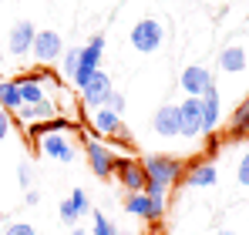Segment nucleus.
Instances as JSON below:
<instances>
[{"label":"nucleus","instance_id":"1","mask_svg":"<svg viewBox=\"0 0 249 235\" xmlns=\"http://www.w3.org/2000/svg\"><path fill=\"white\" fill-rule=\"evenodd\" d=\"M142 165H145L148 185H159V188H165V192L172 185H178L182 175H185L182 161H178V158H168V155H148V158H142Z\"/></svg>","mask_w":249,"mask_h":235},{"label":"nucleus","instance_id":"2","mask_svg":"<svg viewBox=\"0 0 249 235\" xmlns=\"http://www.w3.org/2000/svg\"><path fill=\"white\" fill-rule=\"evenodd\" d=\"M124 212H131L138 218H148V222H159L165 215V198H152V195H145V192H128Z\"/></svg>","mask_w":249,"mask_h":235},{"label":"nucleus","instance_id":"3","mask_svg":"<svg viewBox=\"0 0 249 235\" xmlns=\"http://www.w3.org/2000/svg\"><path fill=\"white\" fill-rule=\"evenodd\" d=\"M162 37H165V27L159 20H138L131 31V47L138 54H152V50H159Z\"/></svg>","mask_w":249,"mask_h":235},{"label":"nucleus","instance_id":"4","mask_svg":"<svg viewBox=\"0 0 249 235\" xmlns=\"http://www.w3.org/2000/svg\"><path fill=\"white\" fill-rule=\"evenodd\" d=\"M84 155H88V165H91V171H94L98 178H111V175H115V158L118 155H115L108 145L88 138V141H84Z\"/></svg>","mask_w":249,"mask_h":235},{"label":"nucleus","instance_id":"5","mask_svg":"<svg viewBox=\"0 0 249 235\" xmlns=\"http://www.w3.org/2000/svg\"><path fill=\"white\" fill-rule=\"evenodd\" d=\"M178 118H182V134H185V138H199V134H206L202 98H185V101L178 104Z\"/></svg>","mask_w":249,"mask_h":235},{"label":"nucleus","instance_id":"6","mask_svg":"<svg viewBox=\"0 0 249 235\" xmlns=\"http://www.w3.org/2000/svg\"><path fill=\"white\" fill-rule=\"evenodd\" d=\"M115 175L128 192H145L148 178H145V165L138 158H115Z\"/></svg>","mask_w":249,"mask_h":235},{"label":"nucleus","instance_id":"7","mask_svg":"<svg viewBox=\"0 0 249 235\" xmlns=\"http://www.w3.org/2000/svg\"><path fill=\"white\" fill-rule=\"evenodd\" d=\"M101 50H105V37H101V34H94V37L88 40V47H81V61H78V74H74V84H78V87H84L88 78L98 71Z\"/></svg>","mask_w":249,"mask_h":235},{"label":"nucleus","instance_id":"8","mask_svg":"<svg viewBox=\"0 0 249 235\" xmlns=\"http://www.w3.org/2000/svg\"><path fill=\"white\" fill-rule=\"evenodd\" d=\"M115 87H111V78L105 74V71H94L88 84L81 87V98L88 108H105V101H108V94H111Z\"/></svg>","mask_w":249,"mask_h":235},{"label":"nucleus","instance_id":"9","mask_svg":"<svg viewBox=\"0 0 249 235\" xmlns=\"http://www.w3.org/2000/svg\"><path fill=\"white\" fill-rule=\"evenodd\" d=\"M178 84L185 87V94H189V98H202L209 87H215V84H212V74H209V67H202V64L185 67V71H182V78H178Z\"/></svg>","mask_w":249,"mask_h":235},{"label":"nucleus","instance_id":"10","mask_svg":"<svg viewBox=\"0 0 249 235\" xmlns=\"http://www.w3.org/2000/svg\"><path fill=\"white\" fill-rule=\"evenodd\" d=\"M61 37L54 34V31H37V37L31 44V54L37 57V64H51V61H57L61 57Z\"/></svg>","mask_w":249,"mask_h":235},{"label":"nucleus","instance_id":"11","mask_svg":"<svg viewBox=\"0 0 249 235\" xmlns=\"http://www.w3.org/2000/svg\"><path fill=\"white\" fill-rule=\"evenodd\" d=\"M41 151L47 158H54V161H61V165L74 161V145H71V138H64V131H57V134H44V138H41Z\"/></svg>","mask_w":249,"mask_h":235},{"label":"nucleus","instance_id":"12","mask_svg":"<svg viewBox=\"0 0 249 235\" xmlns=\"http://www.w3.org/2000/svg\"><path fill=\"white\" fill-rule=\"evenodd\" d=\"M152 128L162 134V138H175V134H182V118H178V104H162L159 111H155V121H152Z\"/></svg>","mask_w":249,"mask_h":235},{"label":"nucleus","instance_id":"13","mask_svg":"<svg viewBox=\"0 0 249 235\" xmlns=\"http://www.w3.org/2000/svg\"><path fill=\"white\" fill-rule=\"evenodd\" d=\"M14 115H17L24 124H27V128H31V124H41V121L57 118V104H54L51 98H44V101H37V104H20Z\"/></svg>","mask_w":249,"mask_h":235},{"label":"nucleus","instance_id":"14","mask_svg":"<svg viewBox=\"0 0 249 235\" xmlns=\"http://www.w3.org/2000/svg\"><path fill=\"white\" fill-rule=\"evenodd\" d=\"M185 185H192V188H209V185H215L219 182V171H215V165L212 161H196V165H189L185 168Z\"/></svg>","mask_w":249,"mask_h":235},{"label":"nucleus","instance_id":"15","mask_svg":"<svg viewBox=\"0 0 249 235\" xmlns=\"http://www.w3.org/2000/svg\"><path fill=\"white\" fill-rule=\"evenodd\" d=\"M34 37H37L34 24H31V20H17V24L10 27V54H27L31 44H34Z\"/></svg>","mask_w":249,"mask_h":235},{"label":"nucleus","instance_id":"16","mask_svg":"<svg viewBox=\"0 0 249 235\" xmlns=\"http://www.w3.org/2000/svg\"><path fill=\"white\" fill-rule=\"evenodd\" d=\"M17 87H20V104H37V101H44V84H41L37 74L17 78Z\"/></svg>","mask_w":249,"mask_h":235},{"label":"nucleus","instance_id":"17","mask_svg":"<svg viewBox=\"0 0 249 235\" xmlns=\"http://www.w3.org/2000/svg\"><path fill=\"white\" fill-rule=\"evenodd\" d=\"M219 67H222V71H229V74H239V71L246 67V50H243L239 44L226 47V50L219 54Z\"/></svg>","mask_w":249,"mask_h":235},{"label":"nucleus","instance_id":"18","mask_svg":"<svg viewBox=\"0 0 249 235\" xmlns=\"http://www.w3.org/2000/svg\"><path fill=\"white\" fill-rule=\"evenodd\" d=\"M94 128H98L101 134H124L122 115H115V111H108V108H98V111H94Z\"/></svg>","mask_w":249,"mask_h":235},{"label":"nucleus","instance_id":"19","mask_svg":"<svg viewBox=\"0 0 249 235\" xmlns=\"http://www.w3.org/2000/svg\"><path fill=\"white\" fill-rule=\"evenodd\" d=\"M57 131H74V124L68 121V118H51V121H41V124H31L27 128V134L31 138H44V134H57Z\"/></svg>","mask_w":249,"mask_h":235},{"label":"nucleus","instance_id":"20","mask_svg":"<svg viewBox=\"0 0 249 235\" xmlns=\"http://www.w3.org/2000/svg\"><path fill=\"white\" fill-rule=\"evenodd\" d=\"M219 91L215 87H209L206 94H202V118H206V131H212L215 124H219Z\"/></svg>","mask_w":249,"mask_h":235},{"label":"nucleus","instance_id":"21","mask_svg":"<svg viewBox=\"0 0 249 235\" xmlns=\"http://www.w3.org/2000/svg\"><path fill=\"white\" fill-rule=\"evenodd\" d=\"M0 108L3 111H17L20 108V87H17V81H0Z\"/></svg>","mask_w":249,"mask_h":235},{"label":"nucleus","instance_id":"22","mask_svg":"<svg viewBox=\"0 0 249 235\" xmlns=\"http://www.w3.org/2000/svg\"><path fill=\"white\" fill-rule=\"evenodd\" d=\"M232 131L236 134H249V98L236 108V115H232Z\"/></svg>","mask_w":249,"mask_h":235},{"label":"nucleus","instance_id":"23","mask_svg":"<svg viewBox=\"0 0 249 235\" xmlns=\"http://www.w3.org/2000/svg\"><path fill=\"white\" fill-rule=\"evenodd\" d=\"M91 218H94V235H118V229L111 225V218H105L101 212H94Z\"/></svg>","mask_w":249,"mask_h":235},{"label":"nucleus","instance_id":"24","mask_svg":"<svg viewBox=\"0 0 249 235\" xmlns=\"http://www.w3.org/2000/svg\"><path fill=\"white\" fill-rule=\"evenodd\" d=\"M71 201H74L78 215H88V212H91V198H88V192H84V188H74V192H71Z\"/></svg>","mask_w":249,"mask_h":235},{"label":"nucleus","instance_id":"25","mask_svg":"<svg viewBox=\"0 0 249 235\" xmlns=\"http://www.w3.org/2000/svg\"><path fill=\"white\" fill-rule=\"evenodd\" d=\"M78 61H81V50H68L64 54V74L74 81V74H78Z\"/></svg>","mask_w":249,"mask_h":235},{"label":"nucleus","instance_id":"26","mask_svg":"<svg viewBox=\"0 0 249 235\" xmlns=\"http://www.w3.org/2000/svg\"><path fill=\"white\" fill-rule=\"evenodd\" d=\"M105 108H108V111H115V115H122V111H124V94H122V91H111V94H108V101H105Z\"/></svg>","mask_w":249,"mask_h":235},{"label":"nucleus","instance_id":"27","mask_svg":"<svg viewBox=\"0 0 249 235\" xmlns=\"http://www.w3.org/2000/svg\"><path fill=\"white\" fill-rule=\"evenodd\" d=\"M236 178H239V185H243V188H249V155H243L239 168H236Z\"/></svg>","mask_w":249,"mask_h":235},{"label":"nucleus","instance_id":"28","mask_svg":"<svg viewBox=\"0 0 249 235\" xmlns=\"http://www.w3.org/2000/svg\"><path fill=\"white\" fill-rule=\"evenodd\" d=\"M3 235H37V232H34L31 225H24V222H17V225H10V229H7Z\"/></svg>","mask_w":249,"mask_h":235},{"label":"nucleus","instance_id":"29","mask_svg":"<svg viewBox=\"0 0 249 235\" xmlns=\"http://www.w3.org/2000/svg\"><path fill=\"white\" fill-rule=\"evenodd\" d=\"M7 131H10V115H7V111L0 108V141L7 138Z\"/></svg>","mask_w":249,"mask_h":235},{"label":"nucleus","instance_id":"30","mask_svg":"<svg viewBox=\"0 0 249 235\" xmlns=\"http://www.w3.org/2000/svg\"><path fill=\"white\" fill-rule=\"evenodd\" d=\"M17 178H20V185H31V165H20L17 168Z\"/></svg>","mask_w":249,"mask_h":235},{"label":"nucleus","instance_id":"31","mask_svg":"<svg viewBox=\"0 0 249 235\" xmlns=\"http://www.w3.org/2000/svg\"><path fill=\"white\" fill-rule=\"evenodd\" d=\"M41 201V192H27V205H37Z\"/></svg>","mask_w":249,"mask_h":235},{"label":"nucleus","instance_id":"32","mask_svg":"<svg viewBox=\"0 0 249 235\" xmlns=\"http://www.w3.org/2000/svg\"><path fill=\"white\" fill-rule=\"evenodd\" d=\"M71 235H88V232H84V229H74V232H71Z\"/></svg>","mask_w":249,"mask_h":235},{"label":"nucleus","instance_id":"33","mask_svg":"<svg viewBox=\"0 0 249 235\" xmlns=\"http://www.w3.org/2000/svg\"><path fill=\"white\" fill-rule=\"evenodd\" d=\"M219 235H236V232H226V229H222V232H219Z\"/></svg>","mask_w":249,"mask_h":235},{"label":"nucleus","instance_id":"34","mask_svg":"<svg viewBox=\"0 0 249 235\" xmlns=\"http://www.w3.org/2000/svg\"><path fill=\"white\" fill-rule=\"evenodd\" d=\"M128 235H138V232H128Z\"/></svg>","mask_w":249,"mask_h":235},{"label":"nucleus","instance_id":"35","mask_svg":"<svg viewBox=\"0 0 249 235\" xmlns=\"http://www.w3.org/2000/svg\"><path fill=\"white\" fill-rule=\"evenodd\" d=\"M0 61H3V57H0Z\"/></svg>","mask_w":249,"mask_h":235}]
</instances>
